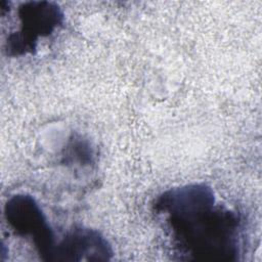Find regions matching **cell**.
<instances>
[{
  "label": "cell",
  "mask_w": 262,
  "mask_h": 262,
  "mask_svg": "<svg viewBox=\"0 0 262 262\" xmlns=\"http://www.w3.org/2000/svg\"><path fill=\"white\" fill-rule=\"evenodd\" d=\"M152 208L165 217L181 259H236L239 216L218 204L210 186L193 183L171 188L157 196Z\"/></svg>",
  "instance_id": "1"
},
{
  "label": "cell",
  "mask_w": 262,
  "mask_h": 262,
  "mask_svg": "<svg viewBox=\"0 0 262 262\" xmlns=\"http://www.w3.org/2000/svg\"><path fill=\"white\" fill-rule=\"evenodd\" d=\"M17 16L20 29L9 34L6 51L10 56L34 53L38 39L52 35L63 23L59 6L48 1H29L18 6Z\"/></svg>",
  "instance_id": "2"
},
{
  "label": "cell",
  "mask_w": 262,
  "mask_h": 262,
  "mask_svg": "<svg viewBox=\"0 0 262 262\" xmlns=\"http://www.w3.org/2000/svg\"><path fill=\"white\" fill-rule=\"evenodd\" d=\"M4 216L15 234L30 238L42 259L51 261L56 245L54 234L40 205L32 195H11L5 203Z\"/></svg>",
  "instance_id": "3"
},
{
  "label": "cell",
  "mask_w": 262,
  "mask_h": 262,
  "mask_svg": "<svg viewBox=\"0 0 262 262\" xmlns=\"http://www.w3.org/2000/svg\"><path fill=\"white\" fill-rule=\"evenodd\" d=\"M113 254L111 245L100 232L74 227L55 245L51 261H104L110 260Z\"/></svg>",
  "instance_id": "4"
},
{
  "label": "cell",
  "mask_w": 262,
  "mask_h": 262,
  "mask_svg": "<svg viewBox=\"0 0 262 262\" xmlns=\"http://www.w3.org/2000/svg\"><path fill=\"white\" fill-rule=\"evenodd\" d=\"M69 152L66 154L67 162H77L80 165H88L92 161V150L89 144L83 140H74L69 147Z\"/></svg>",
  "instance_id": "5"
}]
</instances>
